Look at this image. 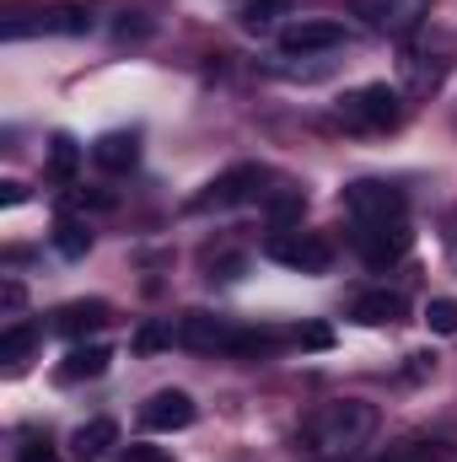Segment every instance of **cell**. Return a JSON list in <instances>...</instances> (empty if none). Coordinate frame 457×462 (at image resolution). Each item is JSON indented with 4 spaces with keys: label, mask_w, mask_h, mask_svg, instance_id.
I'll return each instance as SVG.
<instances>
[{
    "label": "cell",
    "mask_w": 457,
    "mask_h": 462,
    "mask_svg": "<svg viewBox=\"0 0 457 462\" xmlns=\"http://www.w3.org/2000/svg\"><path fill=\"white\" fill-rule=\"evenodd\" d=\"M371 436H377V409L360 403V398H340V403L312 409V414L302 420V436H296V441H302V452H312V457L344 462V457H355Z\"/></svg>",
    "instance_id": "obj_1"
},
{
    "label": "cell",
    "mask_w": 457,
    "mask_h": 462,
    "mask_svg": "<svg viewBox=\"0 0 457 462\" xmlns=\"http://www.w3.org/2000/svg\"><path fill=\"white\" fill-rule=\"evenodd\" d=\"M398 92L387 81H371V87H355L340 97V118L350 129H393L398 124Z\"/></svg>",
    "instance_id": "obj_2"
},
{
    "label": "cell",
    "mask_w": 457,
    "mask_h": 462,
    "mask_svg": "<svg viewBox=\"0 0 457 462\" xmlns=\"http://www.w3.org/2000/svg\"><path fill=\"white\" fill-rule=\"evenodd\" d=\"M264 194V167H231L221 178H210L194 199H189V210L194 216H205V210H231V205H247V199H258Z\"/></svg>",
    "instance_id": "obj_3"
},
{
    "label": "cell",
    "mask_w": 457,
    "mask_h": 462,
    "mask_svg": "<svg viewBox=\"0 0 457 462\" xmlns=\"http://www.w3.org/2000/svg\"><path fill=\"white\" fill-rule=\"evenodd\" d=\"M344 210L355 226H382V221H404V194L393 183H377V178H360L344 189Z\"/></svg>",
    "instance_id": "obj_4"
},
{
    "label": "cell",
    "mask_w": 457,
    "mask_h": 462,
    "mask_svg": "<svg viewBox=\"0 0 457 462\" xmlns=\"http://www.w3.org/2000/svg\"><path fill=\"white\" fill-rule=\"evenodd\" d=\"M264 253H269L275 263L296 269V274H323V269L334 263V247H329L318 231H275Z\"/></svg>",
    "instance_id": "obj_5"
},
{
    "label": "cell",
    "mask_w": 457,
    "mask_h": 462,
    "mask_svg": "<svg viewBox=\"0 0 457 462\" xmlns=\"http://www.w3.org/2000/svg\"><path fill=\"white\" fill-rule=\"evenodd\" d=\"M409 226L404 221H382V226H355V247H360V258L371 263V269H387V263H398L404 253H409Z\"/></svg>",
    "instance_id": "obj_6"
},
{
    "label": "cell",
    "mask_w": 457,
    "mask_h": 462,
    "mask_svg": "<svg viewBox=\"0 0 457 462\" xmlns=\"http://www.w3.org/2000/svg\"><path fill=\"white\" fill-rule=\"evenodd\" d=\"M33 32L81 38V32H92V11H81V5H49V11H38V22H27V16H11L5 22V38H33Z\"/></svg>",
    "instance_id": "obj_7"
},
{
    "label": "cell",
    "mask_w": 457,
    "mask_h": 462,
    "mask_svg": "<svg viewBox=\"0 0 457 462\" xmlns=\"http://www.w3.org/2000/svg\"><path fill=\"white\" fill-rule=\"evenodd\" d=\"M194 398L189 393H178V387H167V393H151L145 403H140V425L145 430H162V436H173V430H189L194 425Z\"/></svg>",
    "instance_id": "obj_8"
},
{
    "label": "cell",
    "mask_w": 457,
    "mask_h": 462,
    "mask_svg": "<svg viewBox=\"0 0 457 462\" xmlns=\"http://www.w3.org/2000/svg\"><path fill=\"white\" fill-rule=\"evenodd\" d=\"M344 43V27L334 16H302L280 32V49L285 54H323V49H340Z\"/></svg>",
    "instance_id": "obj_9"
},
{
    "label": "cell",
    "mask_w": 457,
    "mask_h": 462,
    "mask_svg": "<svg viewBox=\"0 0 457 462\" xmlns=\"http://www.w3.org/2000/svg\"><path fill=\"white\" fill-rule=\"evenodd\" d=\"M231 339H237V328L227 318H210V312L178 318V345L183 349H231Z\"/></svg>",
    "instance_id": "obj_10"
},
{
    "label": "cell",
    "mask_w": 457,
    "mask_h": 462,
    "mask_svg": "<svg viewBox=\"0 0 457 462\" xmlns=\"http://www.w3.org/2000/svg\"><path fill=\"white\" fill-rule=\"evenodd\" d=\"M355 11H360L371 27H382V32H409V27L420 22L425 0H355Z\"/></svg>",
    "instance_id": "obj_11"
},
{
    "label": "cell",
    "mask_w": 457,
    "mask_h": 462,
    "mask_svg": "<svg viewBox=\"0 0 457 462\" xmlns=\"http://www.w3.org/2000/svg\"><path fill=\"white\" fill-rule=\"evenodd\" d=\"M54 328L65 334V339H87V334H98V328H108V301H70V307H60V318H54Z\"/></svg>",
    "instance_id": "obj_12"
},
{
    "label": "cell",
    "mask_w": 457,
    "mask_h": 462,
    "mask_svg": "<svg viewBox=\"0 0 457 462\" xmlns=\"http://www.w3.org/2000/svg\"><path fill=\"white\" fill-rule=\"evenodd\" d=\"M350 318H355V323H366V328L398 323V318H404V296H393V291H366V296H355Z\"/></svg>",
    "instance_id": "obj_13"
},
{
    "label": "cell",
    "mask_w": 457,
    "mask_h": 462,
    "mask_svg": "<svg viewBox=\"0 0 457 462\" xmlns=\"http://www.w3.org/2000/svg\"><path fill=\"white\" fill-rule=\"evenodd\" d=\"M92 162H98V167H108V172H129V167L140 162V145H135V134L114 129V134L92 140Z\"/></svg>",
    "instance_id": "obj_14"
},
{
    "label": "cell",
    "mask_w": 457,
    "mask_h": 462,
    "mask_svg": "<svg viewBox=\"0 0 457 462\" xmlns=\"http://www.w3.org/2000/svg\"><path fill=\"white\" fill-rule=\"evenodd\" d=\"M108 371V349L103 345H76L60 365V382H87V376H103Z\"/></svg>",
    "instance_id": "obj_15"
},
{
    "label": "cell",
    "mask_w": 457,
    "mask_h": 462,
    "mask_svg": "<svg viewBox=\"0 0 457 462\" xmlns=\"http://www.w3.org/2000/svg\"><path fill=\"white\" fill-rule=\"evenodd\" d=\"M114 441H118V425H114V420H92V425H81V430H76V457H81V462H98L108 447H114Z\"/></svg>",
    "instance_id": "obj_16"
},
{
    "label": "cell",
    "mask_w": 457,
    "mask_h": 462,
    "mask_svg": "<svg viewBox=\"0 0 457 462\" xmlns=\"http://www.w3.org/2000/svg\"><path fill=\"white\" fill-rule=\"evenodd\" d=\"M33 345H38V328H33V323H16V328L0 334V360H5V365H22V360L33 355Z\"/></svg>",
    "instance_id": "obj_17"
},
{
    "label": "cell",
    "mask_w": 457,
    "mask_h": 462,
    "mask_svg": "<svg viewBox=\"0 0 457 462\" xmlns=\"http://www.w3.org/2000/svg\"><path fill=\"white\" fill-rule=\"evenodd\" d=\"M76 162H81V145H76L70 134H54V145H49V167H54V178H60V183H70V178H76Z\"/></svg>",
    "instance_id": "obj_18"
},
{
    "label": "cell",
    "mask_w": 457,
    "mask_h": 462,
    "mask_svg": "<svg viewBox=\"0 0 457 462\" xmlns=\"http://www.w3.org/2000/svg\"><path fill=\"white\" fill-rule=\"evenodd\" d=\"M54 247H60L65 258H81V253L92 247V231L81 226V221H60V226H54Z\"/></svg>",
    "instance_id": "obj_19"
},
{
    "label": "cell",
    "mask_w": 457,
    "mask_h": 462,
    "mask_svg": "<svg viewBox=\"0 0 457 462\" xmlns=\"http://www.w3.org/2000/svg\"><path fill=\"white\" fill-rule=\"evenodd\" d=\"M167 345H178V328L173 323H140L135 328V349L140 355H156V349H167Z\"/></svg>",
    "instance_id": "obj_20"
},
{
    "label": "cell",
    "mask_w": 457,
    "mask_h": 462,
    "mask_svg": "<svg viewBox=\"0 0 457 462\" xmlns=\"http://www.w3.org/2000/svg\"><path fill=\"white\" fill-rule=\"evenodd\" d=\"M275 345H280V334H269V328H237L227 355H269Z\"/></svg>",
    "instance_id": "obj_21"
},
{
    "label": "cell",
    "mask_w": 457,
    "mask_h": 462,
    "mask_svg": "<svg viewBox=\"0 0 457 462\" xmlns=\"http://www.w3.org/2000/svg\"><path fill=\"white\" fill-rule=\"evenodd\" d=\"M425 323H431V334L452 339V334H457V301H452V296H436V301L425 307Z\"/></svg>",
    "instance_id": "obj_22"
},
{
    "label": "cell",
    "mask_w": 457,
    "mask_h": 462,
    "mask_svg": "<svg viewBox=\"0 0 457 462\" xmlns=\"http://www.w3.org/2000/svg\"><path fill=\"white\" fill-rule=\"evenodd\" d=\"M280 11H291V0H247V5H242V27L258 32V27H269Z\"/></svg>",
    "instance_id": "obj_23"
},
{
    "label": "cell",
    "mask_w": 457,
    "mask_h": 462,
    "mask_svg": "<svg viewBox=\"0 0 457 462\" xmlns=\"http://www.w3.org/2000/svg\"><path fill=\"white\" fill-rule=\"evenodd\" d=\"M269 216H275V221H296V216H302V189L269 194Z\"/></svg>",
    "instance_id": "obj_24"
},
{
    "label": "cell",
    "mask_w": 457,
    "mask_h": 462,
    "mask_svg": "<svg viewBox=\"0 0 457 462\" xmlns=\"http://www.w3.org/2000/svg\"><path fill=\"white\" fill-rule=\"evenodd\" d=\"M296 345H302V349H329V345H334V328H323V323H307V328L296 334Z\"/></svg>",
    "instance_id": "obj_25"
},
{
    "label": "cell",
    "mask_w": 457,
    "mask_h": 462,
    "mask_svg": "<svg viewBox=\"0 0 457 462\" xmlns=\"http://www.w3.org/2000/svg\"><path fill=\"white\" fill-rule=\"evenodd\" d=\"M124 462H173V457H167V452H156V447H129Z\"/></svg>",
    "instance_id": "obj_26"
},
{
    "label": "cell",
    "mask_w": 457,
    "mask_h": 462,
    "mask_svg": "<svg viewBox=\"0 0 457 462\" xmlns=\"http://www.w3.org/2000/svg\"><path fill=\"white\" fill-rule=\"evenodd\" d=\"M16 462H60V457H54L49 447H22V452H16Z\"/></svg>",
    "instance_id": "obj_27"
},
{
    "label": "cell",
    "mask_w": 457,
    "mask_h": 462,
    "mask_svg": "<svg viewBox=\"0 0 457 462\" xmlns=\"http://www.w3.org/2000/svg\"><path fill=\"white\" fill-rule=\"evenodd\" d=\"M22 199H27L22 183H0V205H22Z\"/></svg>",
    "instance_id": "obj_28"
},
{
    "label": "cell",
    "mask_w": 457,
    "mask_h": 462,
    "mask_svg": "<svg viewBox=\"0 0 457 462\" xmlns=\"http://www.w3.org/2000/svg\"><path fill=\"white\" fill-rule=\"evenodd\" d=\"M22 307V285L16 280H5V312H16Z\"/></svg>",
    "instance_id": "obj_29"
},
{
    "label": "cell",
    "mask_w": 457,
    "mask_h": 462,
    "mask_svg": "<svg viewBox=\"0 0 457 462\" xmlns=\"http://www.w3.org/2000/svg\"><path fill=\"white\" fill-rule=\"evenodd\" d=\"M447 242H452V258H457V210H452V221H447Z\"/></svg>",
    "instance_id": "obj_30"
}]
</instances>
